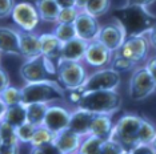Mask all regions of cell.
Here are the masks:
<instances>
[{
	"instance_id": "6da1fadb",
	"label": "cell",
	"mask_w": 156,
	"mask_h": 154,
	"mask_svg": "<svg viewBox=\"0 0 156 154\" xmlns=\"http://www.w3.org/2000/svg\"><path fill=\"white\" fill-rule=\"evenodd\" d=\"M154 4L155 2H126L115 11L113 19L122 24L127 37L144 36L156 23V15L148 8Z\"/></svg>"
},
{
	"instance_id": "7a4b0ae2",
	"label": "cell",
	"mask_w": 156,
	"mask_h": 154,
	"mask_svg": "<svg viewBox=\"0 0 156 154\" xmlns=\"http://www.w3.org/2000/svg\"><path fill=\"white\" fill-rule=\"evenodd\" d=\"M71 102L77 109L91 112L94 114H112L119 110L123 102L122 94L116 90H94V92H79L73 90L68 94Z\"/></svg>"
},
{
	"instance_id": "3957f363",
	"label": "cell",
	"mask_w": 156,
	"mask_h": 154,
	"mask_svg": "<svg viewBox=\"0 0 156 154\" xmlns=\"http://www.w3.org/2000/svg\"><path fill=\"white\" fill-rule=\"evenodd\" d=\"M66 89L56 80L39 82H28L22 86V102L27 104H49L66 99Z\"/></svg>"
},
{
	"instance_id": "277c9868",
	"label": "cell",
	"mask_w": 156,
	"mask_h": 154,
	"mask_svg": "<svg viewBox=\"0 0 156 154\" xmlns=\"http://www.w3.org/2000/svg\"><path fill=\"white\" fill-rule=\"evenodd\" d=\"M141 118L137 114L127 113L122 116L116 124H113L111 139L118 142L127 153L131 152L135 146L139 145V128Z\"/></svg>"
},
{
	"instance_id": "5b68a950",
	"label": "cell",
	"mask_w": 156,
	"mask_h": 154,
	"mask_svg": "<svg viewBox=\"0 0 156 154\" xmlns=\"http://www.w3.org/2000/svg\"><path fill=\"white\" fill-rule=\"evenodd\" d=\"M19 72L26 84L47 81V80H56L58 81L56 65L41 55L26 60L20 66Z\"/></svg>"
},
{
	"instance_id": "8992f818",
	"label": "cell",
	"mask_w": 156,
	"mask_h": 154,
	"mask_svg": "<svg viewBox=\"0 0 156 154\" xmlns=\"http://www.w3.org/2000/svg\"><path fill=\"white\" fill-rule=\"evenodd\" d=\"M58 81L66 90H79L88 79L87 69L81 62L60 60L56 65Z\"/></svg>"
},
{
	"instance_id": "52a82bcc",
	"label": "cell",
	"mask_w": 156,
	"mask_h": 154,
	"mask_svg": "<svg viewBox=\"0 0 156 154\" xmlns=\"http://www.w3.org/2000/svg\"><path fill=\"white\" fill-rule=\"evenodd\" d=\"M156 92V84L155 80L152 79L151 73L147 71V68L139 66L136 68L129 79V86H128V93L129 97L133 101H141L151 94Z\"/></svg>"
},
{
	"instance_id": "ba28073f",
	"label": "cell",
	"mask_w": 156,
	"mask_h": 154,
	"mask_svg": "<svg viewBox=\"0 0 156 154\" xmlns=\"http://www.w3.org/2000/svg\"><path fill=\"white\" fill-rule=\"evenodd\" d=\"M151 51V44L147 36H136V37H127L123 45L116 51L115 53L127 59L132 64H140L148 60Z\"/></svg>"
},
{
	"instance_id": "9c48e42d",
	"label": "cell",
	"mask_w": 156,
	"mask_h": 154,
	"mask_svg": "<svg viewBox=\"0 0 156 154\" xmlns=\"http://www.w3.org/2000/svg\"><path fill=\"white\" fill-rule=\"evenodd\" d=\"M120 73L112 68H103L88 76L87 81L79 92H94V90H116L120 84Z\"/></svg>"
},
{
	"instance_id": "30bf717a",
	"label": "cell",
	"mask_w": 156,
	"mask_h": 154,
	"mask_svg": "<svg viewBox=\"0 0 156 154\" xmlns=\"http://www.w3.org/2000/svg\"><path fill=\"white\" fill-rule=\"evenodd\" d=\"M11 17L13 23L20 28V31H24V32H34L40 23L36 7L28 2L16 3Z\"/></svg>"
},
{
	"instance_id": "8fae6325",
	"label": "cell",
	"mask_w": 156,
	"mask_h": 154,
	"mask_svg": "<svg viewBox=\"0 0 156 154\" xmlns=\"http://www.w3.org/2000/svg\"><path fill=\"white\" fill-rule=\"evenodd\" d=\"M127 35L124 28L122 27L116 19H113L111 23H107L104 25H101L100 32L96 40L99 43H101L107 49H109L112 53H115L116 51H119V48L123 45L126 41Z\"/></svg>"
},
{
	"instance_id": "7c38bea8",
	"label": "cell",
	"mask_w": 156,
	"mask_h": 154,
	"mask_svg": "<svg viewBox=\"0 0 156 154\" xmlns=\"http://www.w3.org/2000/svg\"><path fill=\"white\" fill-rule=\"evenodd\" d=\"M69 118L71 112L67 108L62 106V105H49L44 117L43 126L56 136L58 133L68 129Z\"/></svg>"
},
{
	"instance_id": "4fadbf2b",
	"label": "cell",
	"mask_w": 156,
	"mask_h": 154,
	"mask_svg": "<svg viewBox=\"0 0 156 154\" xmlns=\"http://www.w3.org/2000/svg\"><path fill=\"white\" fill-rule=\"evenodd\" d=\"M73 27H75V31H76V37L87 41V43L96 40L101 28L100 23H99L96 17L88 15V13L83 11L79 12L75 23H73Z\"/></svg>"
},
{
	"instance_id": "5bb4252c",
	"label": "cell",
	"mask_w": 156,
	"mask_h": 154,
	"mask_svg": "<svg viewBox=\"0 0 156 154\" xmlns=\"http://www.w3.org/2000/svg\"><path fill=\"white\" fill-rule=\"evenodd\" d=\"M112 57H113L112 52L107 49V48L101 43H99L98 40H95V41L88 43L86 55H84V61L90 66L103 69L108 64H111Z\"/></svg>"
},
{
	"instance_id": "9a60e30c",
	"label": "cell",
	"mask_w": 156,
	"mask_h": 154,
	"mask_svg": "<svg viewBox=\"0 0 156 154\" xmlns=\"http://www.w3.org/2000/svg\"><path fill=\"white\" fill-rule=\"evenodd\" d=\"M95 114L91 112L83 110V109H76L71 112V118H69V124L68 129L71 132L76 133L80 137H87L90 134V128L92 124Z\"/></svg>"
},
{
	"instance_id": "2e32d148",
	"label": "cell",
	"mask_w": 156,
	"mask_h": 154,
	"mask_svg": "<svg viewBox=\"0 0 156 154\" xmlns=\"http://www.w3.org/2000/svg\"><path fill=\"white\" fill-rule=\"evenodd\" d=\"M39 38H40L41 56L47 57L49 61H52L55 65H58V62L60 61V53H62L63 43L52 32L39 35Z\"/></svg>"
},
{
	"instance_id": "e0dca14e",
	"label": "cell",
	"mask_w": 156,
	"mask_h": 154,
	"mask_svg": "<svg viewBox=\"0 0 156 154\" xmlns=\"http://www.w3.org/2000/svg\"><path fill=\"white\" fill-rule=\"evenodd\" d=\"M81 141H83V137L71 132L69 129H66L55 136L54 145L63 154H76L79 153Z\"/></svg>"
},
{
	"instance_id": "ac0fdd59",
	"label": "cell",
	"mask_w": 156,
	"mask_h": 154,
	"mask_svg": "<svg viewBox=\"0 0 156 154\" xmlns=\"http://www.w3.org/2000/svg\"><path fill=\"white\" fill-rule=\"evenodd\" d=\"M17 33H19V45L22 57H26V60H28V59H34L41 55L39 35L34 32H24L20 29L17 31Z\"/></svg>"
},
{
	"instance_id": "d6986e66",
	"label": "cell",
	"mask_w": 156,
	"mask_h": 154,
	"mask_svg": "<svg viewBox=\"0 0 156 154\" xmlns=\"http://www.w3.org/2000/svg\"><path fill=\"white\" fill-rule=\"evenodd\" d=\"M2 53L22 56L17 29L9 27H0V55Z\"/></svg>"
},
{
	"instance_id": "ffe728a7",
	"label": "cell",
	"mask_w": 156,
	"mask_h": 154,
	"mask_svg": "<svg viewBox=\"0 0 156 154\" xmlns=\"http://www.w3.org/2000/svg\"><path fill=\"white\" fill-rule=\"evenodd\" d=\"M88 43L81 40L79 37H75L73 40L64 43L62 47V53H60V60L64 61H73V62H81L84 60Z\"/></svg>"
},
{
	"instance_id": "44dd1931",
	"label": "cell",
	"mask_w": 156,
	"mask_h": 154,
	"mask_svg": "<svg viewBox=\"0 0 156 154\" xmlns=\"http://www.w3.org/2000/svg\"><path fill=\"white\" fill-rule=\"evenodd\" d=\"M113 130V122L111 118V114H95L94 120H92L90 134L105 141V139L111 138Z\"/></svg>"
},
{
	"instance_id": "7402d4cb",
	"label": "cell",
	"mask_w": 156,
	"mask_h": 154,
	"mask_svg": "<svg viewBox=\"0 0 156 154\" xmlns=\"http://www.w3.org/2000/svg\"><path fill=\"white\" fill-rule=\"evenodd\" d=\"M35 7L37 9L40 20L48 23H58V17L60 13L58 0H37L35 3Z\"/></svg>"
},
{
	"instance_id": "603a6c76",
	"label": "cell",
	"mask_w": 156,
	"mask_h": 154,
	"mask_svg": "<svg viewBox=\"0 0 156 154\" xmlns=\"http://www.w3.org/2000/svg\"><path fill=\"white\" fill-rule=\"evenodd\" d=\"M12 128H19L23 124L27 122V112H26V105L24 104H16L12 106H7L3 120Z\"/></svg>"
},
{
	"instance_id": "cb8c5ba5",
	"label": "cell",
	"mask_w": 156,
	"mask_h": 154,
	"mask_svg": "<svg viewBox=\"0 0 156 154\" xmlns=\"http://www.w3.org/2000/svg\"><path fill=\"white\" fill-rule=\"evenodd\" d=\"M49 104H27V122L32 124L34 126H43L45 113L48 110Z\"/></svg>"
},
{
	"instance_id": "d4e9b609",
	"label": "cell",
	"mask_w": 156,
	"mask_h": 154,
	"mask_svg": "<svg viewBox=\"0 0 156 154\" xmlns=\"http://www.w3.org/2000/svg\"><path fill=\"white\" fill-rule=\"evenodd\" d=\"M111 9V2L108 0H95V2H81L80 11L94 17H100Z\"/></svg>"
},
{
	"instance_id": "484cf974",
	"label": "cell",
	"mask_w": 156,
	"mask_h": 154,
	"mask_svg": "<svg viewBox=\"0 0 156 154\" xmlns=\"http://www.w3.org/2000/svg\"><path fill=\"white\" fill-rule=\"evenodd\" d=\"M139 143L141 145H152L154 139L156 138V128L150 120L141 118V124L139 128Z\"/></svg>"
},
{
	"instance_id": "4316f807",
	"label": "cell",
	"mask_w": 156,
	"mask_h": 154,
	"mask_svg": "<svg viewBox=\"0 0 156 154\" xmlns=\"http://www.w3.org/2000/svg\"><path fill=\"white\" fill-rule=\"evenodd\" d=\"M54 141H55L54 133L49 132L44 126H37L34 133V137L31 139L30 145L32 148H37V146H43V145H47V143H54Z\"/></svg>"
},
{
	"instance_id": "83f0119b",
	"label": "cell",
	"mask_w": 156,
	"mask_h": 154,
	"mask_svg": "<svg viewBox=\"0 0 156 154\" xmlns=\"http://www.w3.org/2000/svg\"><path fill=\"white\" fill-rule=\"evenodd\" d=\"M103 139L94 137V136H87L83 138L79 149L80 154H100L101 146H103Z\"/></svg>"
},
{
	"instance_id": "f1b7e54d",
	"label": "cell",
	"mask_w": 156,
	"mask_h": 154,
	"mask_svg": "<svg viewBox=\"0 0 156 154\" xmlns=\"http://www.w3.org/2000/svg\"><path fill=\"white\" fill-rule=\"evenodd\" d=\"M0 100L5 106H12L16 104H23L22 101V88H17V86H8L4 92L0 94Z\"/></svg>"
},
{
	"instance_id": "f546056e",
	"label": "cell",
	"mask_w": 156,
	"mask_h": 154,
	"mask_svg": "<svg viewBox=\"0 0 156 154\" xmlns=\"http://www.w3.org/2000/svg\"><path fill=\"white\" fill-rule=\"evenodd\" d=\"M52 33H54L63 44L68 43V41L73 40V38L76 37V31H75L73 24H58Z\"/></svg>"
},
{
	"instance_id": "4dcf8cb0",
	"label": "cell",
	"mask_w": 156,
	"mask_h": 154,
	"mask_svg": "<svg viewBox=\"0 0 156 154\" xmlns=\"http://www.w3.org/2000/svg\"><path fill=\"white\" fill-rule=\"evenodd\" d=\"M0 139L2 143H20L16 137L15 128H12L4 121H0Z\"/></svg>"
},
{
	"instance_id": "1f68e13d",
	"label": "cell",
	"mask_w": 156,
	"mask_h": 154,
	"mask_svg": "<svg viewBox=\"0 0 156 154\" xmlns=\"http://www.w3.org/2000/svg\"><path fill=\"white\" fill-rule=\"evenodd\" d=\"M35 130H36V126H34V125L30 124V122H26V124H23L22 126L15 129L16 137L19 139V142H22V143H30L31 139L34 137Z\"/></svg>"
},
{
	"instance_id": "d6a6232c",
	"label": "cell",
	"mask_w": 156,
	"mask_h": 154,
	"mask_svg": "<svg viewBox=\"0 0 156 154\" xmlns=\"http://www.w3.org/2000/svg\"><path fill=\"white\" fill-rule=\"evenodd\" d=\"M133 66H135V64H132V62L128 61L127 59L113 53V57H112V61H111V68L113 71H116L118 73H122V72L131 71Z\"/></svg>"
},
{
	"instance_id": "836d02e7",
	"label": "cell",
	"mask_w": 156,
	"mask_h": 154,
	"mask_svg": "<svg viewBox=\"0 0 156 154\" xmlns=\"http://www.w3.org/2000/svg\"><path fill=\"white\" fill-rule=\"evenodd\" d=\"M80 9L79 8H67V9H60L59 17H58V24H73L79 15Z\"/></svg>"
},
{
	"instance_id": "e575fe53",
	"label": "cell",
	"mask_w": 156,
	"mask_h": 154,
	"mask_svg": "<svg viewBox=\"0 0 156 154\" xmlns=\"http://www.w3.org/2000/svg\"><path fill=\"white\" fill-rule=\"evenodd\" d=\"M100 154H127V152L124 150L118 142H115L113 139H105L103 142Z\"/></svg>"
},
{
	"instance_id": "d590c367",
	"label": "cell",
	"mask_w": 156,
	"mask_h": 154,
	"mask_svg": "<svg viewBox=\"0 0 156 154\" xmlns=\"http://www.w3.org/2000/svg\"><path fill=\"white\" fill-rule=\"evenodd\" d=\"M16 3L13 0H0V19L11 16Z\"/></svg>"
},
{
	"instance_id": "8d00e7d4",
	"label": "cell",
	"mask_w": 156,
	"mask_h": 154,
	"mask_svg": "<svg viewBox=\"0 0 156 154\" xmlns=\"http://www.w3.org/2000/svg\"><path fill=\"white\" fill-rule=\"evenodd\" d=\"M30 154H63V153L56 148L54 143H47V145H43V146L32 148Z\"/></svg>"
},
{
	"instance_id": "74e56055",
	"label": "cell",
	"mask_w": 156,
	"mask_h": 154,
	"mask_svg": "<svg viewBox=\"0 0 156 154\" xmlns=\"http://www.w3.org/2000/svg\"><path fill=\"white\" fill-rule=\"evenodd\" d=\"M8 86H11V79H9V75L4 68L0 66V94L4 92Z\"/></svg>"
},
{
	"instance_id": "f35d334b",
	"label": "cell",
	"mask_w": 156,
	"mask_h": 154,
	"mask_svg": "<svg viewBox=\"0 0 156 154\" xmlns=\"http://www.w3.org/2000/svg\"><path fill=\"white\" fill-rule=\"evenodd\" d=\"M128 154H156V153L151 145H141V143H139L131 152H128Z\"/></svg>"
},
{
	"instance_id": "ab89813d",
	"label": "cell",
	"mask_w": 156,
	"mask_h": 154,
	"mask_svg": "<svg viewBox=\"0 0 156 154\" xmlns=\"http://www.w3.org/2000/svg\"><path fill=\"white\" fill-rule=\"evenodd\" d=\"M0 154H19V143H2Z\"/></svg>"
},
{
	"instance_id": "60d3db41",
	"label": "cell",
	"mask_w": 156,
	"mask_h": 154,
	"mask_svg": "<svg viewBox=\"0 0 156 154\" xmlns=\"http://www.w3.org/2000/svg\"><path fill=\"white\" fill-rule=\"evenodd\" d=\"M144 66H145V68H147V71L151 73L152 79L155 80V84H156V55L148 59Z\"/></svg>"
},
{
	"instance_id": "b9f144b4",
	"label": "cell",
	"mask_w": 156,
	"mask_h": 154,
	"mask_svg": "<svg viewBox=\"0 0 156 154\" xmlns=\"http://www.w3.org/2000/svg\"><path fill=\"white\" fill-rule=\"evenodd\" d=\"M148 38V41H150V44H151V47H154L156 48V23H155V25L151 28L150 31H148V33L145 35Z\"/></svg>"
},
{
	"instance_id": "7bdbcfd3",
	"label": "cell",
	"mask_w": 156,
	"mask_h": 154,
	"mask_svg": "<svg viewBox=\"0 0 156 154\" xmlns=\"http://www.w3.org/2000/svg\"><path fill=\"white\" fill-rule=\"evenodd\" d=\"M5 105L2 102V100H0V121L3 120V116H4V112H5Z\"/></svg>"
},
{
	"instance_id": "ee69618b",
	"label": "cell",
	"mask_w": 156,
	"mask_h": 154,
	"mask_svg": "<svg viewBox=\"0 0 156 154\" xmlns=\"http://www.w3.org/2000/svg\"><path fill=\"white\" fill-rule=\"evenodd\" d=\"M151 146H152V149H154V150H155V153H156V138L154 139V142H152V145H151Z\"/></svg>"
},
{
	"instance_id": "f6af8a7d",
	"label": "cell",
	"mask_w": 156,
	"mask_h": 154,
	"mask_svg": "<svg viewBox=\"0 0 156 154\" xmlns=\"http://www.w3.org/2000/svg\"><path fill=\"white\" fill-rule=\"evenodd\" d=\"M0 64H2V55H0Z\"/></svg>"
},
{
	"instance_id": "bcb514c9",
	"label": "cell",
	"mask_w": 156,
	"mask_h": 154,
	"mask_svg": "<svg viewBox=\"0 0 156 154\" xmlns=\"http://www.w3.org/2000/svg\"><path fill=\"white\" fill-rule=\"evenodd\" d=\"M0 146H2V139H0Z\"/></svg>"
},
{
	"instance_id": "7dc6e473",
	"label": "cell",
	"mask_w": 156,
	"mask_h": 154,
	"mask_svg": "<svg viewBox=\"0 0 156 154\" xmlns=\"http://www.w3.org/2000/svg\"><path fill=\"white\" fill-rule=\"evenodd\" d=\"M76 154H80V153H76Z\"/></svg>"
},
{
	"instance_id": "c3c4849f",
	"label": "cell",
	"mask_w": 156,
	"mask_h": 154,
	"mask_svg": "<svg viewBox=\"0 0 156 154\" xmlns=\"http://www.w3.org/2000/svg\"><path fill=\"white\" fill-rule=\"evenodd\" d=\"M127 154H128V153H127Z\"/></svg>"
}]
</instances>
